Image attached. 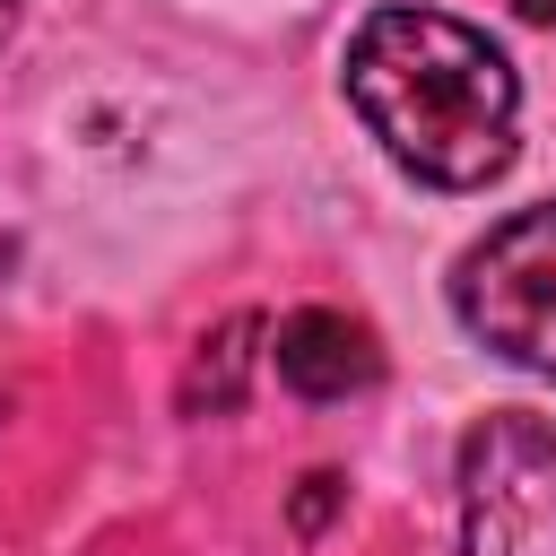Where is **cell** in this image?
<instances>
[{"instance_id": "cell-5", "label": "cell", "mask_w": 556, "mask_h": 556, "mask_svg": "<svg viewBox=\"0 0 556 556\" xmlns=\"http://www.w3.org/2000/svg\"><path fill=\"white\" fill-rule=\"evenodd\" d=\"M261 339V313H235V321H217L208 339H200V356H191V374H182V408L191 417H226L235 400H243V374H252V348Z\"/></svg>"}, {"instance_id": "cell-1", "label": "cell", "mask_w": 556, "mask_h": 556, "mask_svg": "<svg viewBox=\"0 0 556 556\" xmlns=\"http://www.w3.org/2000/svg\"><path fill=\"white\" fill-rule=\"evenodd\" d=\"M348 104L374 148L434 191H478L513 165L521 78L443 9H374L348 35Z\"/></svg>"}, {"instance_id": "cell-6", "label": "cell", "mask_w": 556, "mask_h": 556, "mask_svg": "<svg viewBox=\"0 0 556 556\" xmlns=\"http://www.w3.org/2000/svg\"><path fill=\"white\" fill-rule=\"evenodd\" d=\"M339 495H348V486H339V469H313V478L295 486V530L313 539V530H321V521L339 513Z\"/></svg>"}, {"instance_id": "cell-3", "label": "cell", "mask_w": 556, "mask_h": 556, "mask_svg": "<svg viewBox=\"0 0 556 556\" xmlns=\"http://www.w3.org/2000/svg\"><path fill=\"white\" fill-rule=\"evenodd\" d=\"M460 556H556V426L495 408L460 434Z\"/></svg>"}, {"instance_id": "cell-4", "label": "cell", "mask_w": 556, "mask_h": 556, "mask_svg": "<svg viewBox=\"0 0 556 556\" xmlns=\"http://www.w3.org/2000/svg\"><path fill=\"white\" fill-rule=\"evenodd\" d=\"M269 356H278V382L304 391V400H348V391H374L382 382V339L356 313H339V304L287 313L278 339H269Z\"/></svg>"}, {"instance_id": "cell-2", "label": "cell", "mask_w": 556, "mask_h": 556, "mask_svg": "<svg viewBox=\"0 0 556 556\" xmlns=\"http://www.w3.org/2000/svg\"><path fill=\"white\" fill-rule=\"evenodd\" d=\"M452 313L504 365L556 374V200L513 208L452 261Z\"/></svg>"}, {"instance_id": "cell-8", "label": "cell", "mask_w": 556, "mask_h": 556, "mask_svg": "<svg viewBox=\"0 0 556 556\" xmlns=\"http://www.w3.org/2000/svg\"><path fill=\"white\" fill-rule=\"evenodd\" d=\"M17 17H26V0H0V43L17 35Z\"/></svg>"}, {"instance_id": "cell-7", "label": "cell", "mask_w": 556, "mask_h": 556, "mask_svg": "<svg viewBox=\"0 0 556 556\" xmlns=\"http://www.w3.org/2000/svg\"><path fill=\"white\" fill-rule=\"evenodd\" d=\"M513 9H521L530 26H556V0H513Z\"/></svg>"}]
</instances>
